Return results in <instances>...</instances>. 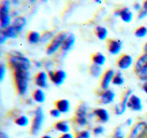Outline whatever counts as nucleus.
Segmentation results:
<instances>
[{
	"label": "nucleus",
	"instance_id": "1",
	"mask_svg": "<svg viewBox=\"0 0 147 138\" xmlns=\"http://www.w3.org/2000/svg\"><path fill=\"white\" fill-rule=\"evenodd\" d=\"M13 71V78L15 83L16 89L18 95H25L29 87V80H30V70L17 68Z\"/></svg>",
	"mask_w": 147,
	"mask_h": 138
},
{
	"label": "nucleus",
	"instance_id": "2",
	"mask_svg": "<svg viewBox=\"0 0 147 138\" xmlns=\"http://www.w3.org/2000/svg\"><path fill=\"white\" fill-rule=\"evenodd\" d=\"M7 64L12 70L17 68L30 70V61L29 58L18 51H11L7 55Z\"/></svg>",
	"mask_w": 147,
	"mask_h": 138
},
{
	"label": "nucleus",
	"instance_id": "3",
	"mask_svg": "<svg viewBox=\"0 0 147 138\" xmlns=\"http://www.w3.org/2000/svg\"><path fill=\"white\" fill-rule=\"evenodd\" d=\"M67 35H68V33L63 32V31L59 32L57 35H55L53 38V40L51 41L49 45L47 46L46 53H47L48 55H52V54L56 53L59 49H61L63 44V41L66 39Z\"/></svg>",
	"mask_w": 147,
	"mask_h": 138
},
{
	"label": "nucleus",
	"instance_id": "4",
	"mask_svg": "<svg viewBox=\"0 0 147 138\" xmlns=\"http://www.w3.org/2000/svg\"><path fill=\"white\" fill-rule=\"evenodd\" d=\"M44 112L41 107H38L35 110L34 117L32 120V125H31V133L32 135H37L40 131L42 124L44 122Z\"/></svg>",
	"mask_w": 147,
	"mask_h": 138
},
{
	"label": "nucleus",
	"instance_id": "5",
	"mask_svg": "<svg viewBox=\"0 0 147 138\" xmlns=\"http://www.w3.org/2000/svg\"><path fill=\"white\" fill-rule=\"evenodd\" d=\"M147 137V122H140L133 127L128 138H146Z\"/></svg>",
	"mask_w": 147,
	"mask_h": 138
},
{
	"label": "nucleus",
	"instance_id": "6",
	"mask_svg": "<svg viewBox=\"0 0 147 138\" xmlns=\"http://www.w3.org/2000/svg\"><path fill=\"white\" fill-rule=\"evenodd\" d=\"M48 76L50 80L52 81L55 86H61L63 84L64 80L66 79V73L62 69H59L56 71H49L48 72Z\"/></svg>",
	"mask_w": 147,
	"mask_h": 138
},
{
	"label": "nucleus",
	"instance_id": "7",
	"mask_svg": "<svg viewBox=\"0 0 147 138\" xmlns=\"http://www.w3.org/2000/svg\"><path fill=\"white\" fill-rule=\"evenodd\" d=\"M132 95L131 89H127V91L124 94L123 98L121 101V103L115 106V113L117 115H122L124 112H126L128 108V101L130 99V97Z\"/></svg>",
	"mask_w": 147,
	"mask_h": 138
},
{
	"label": "nucleus",
	"instance_id": "8",
	"mask_svg": "<svg viewBox=\"0 0 147 138\" xmlns=\"http://www.w3.org/2000/svg\"><path fill=\"white\" fill-rule=\"evenodd\" d=\"M115 76V72L113 69H108L106 70L103 74L102 77H101L100 81V87L103 90L109 89L110 83H112V79Z\"/></svg>",
	"mask_w": 147,
	"mask_h": 138
},
{
	"label": "nucleus",
	"instance_id": "9",
	"mask_svg": "<svg viewBox=\"0 0 147 138\" xmlns=\"http://www.w3.org/2000/svg\"><path fill=\"white\" fill-rule=\"evenodd\" d=\"M132 64V57L129 54H121L117 60V66L121 70L129 69Z\"/></svg>",
	"mask_w": 147,
	"mask_h": 138
},
{
	"label": "nucleus",
	"instance_id": "10",
	"mask_svg": "<svg viewBox=\"0 0 147 138\" xmlns=\"http://www.w3.org/2000/svg\"><path fill=\"white\" fill-rule=\"evenodd\" d=\"M122 48V41L119 40H113L109 39L108 40V51L110 54L117 55L119 53Z\"/></svg>",
	"mask_w": 147,
	"mask_h": 138
},
{
	"label": "nucleus",
	"instance_id": "11",
	"mask_svg": "<svg viewBox=\"0 0 147 138\" xmlns=\"http://www.w3.org/2000/svg\"><path fill=\"white\" fill-rule=\"evenodd\" d=\"M128 108L133 110V112H142V99L138 96L132 94L128 101Z\"/></svg>",
	"mask_w": 147,
	"mask_h": 138
},
{
	"label": "nucleus",
	"instance_id": "12",
	"mask_svg": "<svg viewBox=\"0 0 147 138\" xmlns=\"http://www.w3.org/2000/svg\"><path fill=\"white\" fill-rule=\"evenodd\" d=\"M48 74L44 71H40L36 74L34 81L37 87L40 89H46L48 87Z\"/></svg>",
	"mask_w": 147,
	"mask_h": 138
},
{
	"label": "nucleus",
	"instance_id": "13",
	"mask_svg": "<svg viewBox=\"0 0 147 138\" xmlns=\"http://www.w3.org/2000/svg\"><path fill=\"white\" fill-rule=\"evenodd\" d=\"M115 15L121 18V20L125 23H130L132 20V18H133V14L129 7H123L121 9H118V10H116V12H115Z\"/></svg>",
	"mask_w": 147,
	"mask_h": 138
},
{
	"label": "nucleus",
	"instance_id": "14",
	"mask_svg": "<svg viewBox=\"0 0 147 138\" xmlns=\"http://www.w3.org/2000/svg\"><path fill=\"white\" fill-rule=\"evenodd\" d=\"M100 97V102L104 105H109L110 103H112L115 99V92L112 89H107L103 90L101 92V94L99 95Z\"/></svg>",
	"mask_w": 147,
	"mask_h": 138
},
{
	"label": "nucleus",
	"instance_id": "15",
	"mask_svg": "<svg viewBox=\"0 0 147 138\" xmlns=\"http://www.w3.org/2000/svg\"><path fill=\"white\" fill-rule=\"evenodd\" d=\"M55 109H57L61 113H67L71 109L70 101L68 99H59L54 102Z\"/></svg>",
	"mask_w": 147,
	"mask_h": 138
},
{
	"label": "nucleus",
	"instance_id": "16",
	"mask_svg": "<svg viewBox=\"0 0 147 138\" xmlns=\"http://www.w3.org/2000/svg\"><path fill=\"white\" fill-rule=\"evenodd\" d=\"M75 43H76V36L74 35L73 33H68L65 41H63V44L62 48H61V51L63 53L69 52V51L73 48V46H74V44H75Z\"/></svg>",
	"mask_w": 147,
	"mask_h": 138
},
{
	"label": "nucleus",
	"instance_id": "17",
	"mask_svg": "<svg viewBox=\"0 0 147 138\" xmlns=\"http://www.w3.org/2000/svg\"><path fill=\"white\" fill-rule=\"evenodd\" d=\"M94 115L98 119V121L101 122H108L109 121V114L108 112V110L103 108H98L94 110Z\"/></svg>",
	"mask_w": 147,
	"mask_h": 138
},
{
	"label": "nucleus",
	"instance_id": "18",
	"mask_svg": "<svg viewBox=\"0 0 147 138\" xmlns=\"http://www.w3.org/2000/svg\"><path fill=\"white\" fill-rule=\"evenodd\" d=\"M26 24H27L26 18H24V17H16L13 20L11 26L14 27V29L18 31V33H20V32L22 30L23 28L26 26Z\"/></svg>",
	"mask_w": 147,
	"mask_h": 138
},
{
	"label": "nucleus",
	"instance_id": "19",
	"mask_svg": "<svg viewBox=\"0 0 147 138\" xmlns=\"http://www.w3.org/2000/svg\"><path fill=\"white\" fill-rule=\"evenodd\" d=\"M146 66H147V53H144V54H142L140 57H138V59L136 60V63L134 64V68H133L134 73L135 74L138 73Z\"/></svg>",
	"mask_w": 147,
	"mask_h": 138
},
{
	"label": "nucleus",
	"instance_id": "20",
	"mask_svg": "<svg viewBox=\"0 0 147 138\" xmlns=\"http://www.w3.org/2000/svg\"><path fill=\"white\" fill-rule=\"evenodd\" d=\"M91 60L92 63L94 64H96L98 66H102L106 63V57L105 55L101 53H95L91 55Z\"/></svg>",
	"mask_w": 147,
	"mask_h": 138
},
{
	"label": "nucleus",
	"instance_id": "21",
	"mask_svg": "<svg viewBox=\"0 0 147 138\" xmlns=\"http://www.w3.org/2000/svg\"><path fill=\"white\" fill-rule=\"evenodd\" d=\"M40 34L38 31H34V30H30L28 32L27 34V40L30 44H36L38 43L39 41H40Z\"/></svg>",
	"mask_w": 147,
	"mask_h": 138
},
{
	"label": "nucleus",
	"instance_id": "22",
	"mask_svg": "<svg viewBox=\"0 0 147 138\" xmlns=\"http://www.w3.org/2000/svg\"><path fill=\"white\" fill-rule=\"evenodd\" d=\"M54 128L60 133H68L70 132V126L66 121H60L57 122L56 123L54 124Z\"/></svg>",
	"mask_w": 147,
	"mask_h": 138
},
{
	"label": "nucleus",
	"instance_id": "23",
	"mask_svg": "<svg viewBox=\"0 0 147 138\" xmlns=\"http://www.w3.org/2000/svg\"><path fill=\"white\" fill-rule=\"evenodd\" d=\"M0 31H1L7 39H16V38H18V31L14 29V27H12V26H9L7 28V29L1 30Z\"/></svg>",
	"mask_w": 147,
	"mask_h": 138
},
{
	"label": "nucleus",
	"instance_id": "24",
	"mask_svg": "<svg viewBox=\"0 0 147 138\" xmlns=\"http://www.w3.org/2000/svg\"><path fill=\"white\" fill-rule=\"evenodd\" d=\"M32 98L33 99L38 103H43L45 101V94L42 89H35L32 93Z\"/></svg>",
	"mask_w": 147,
	"mask_h": 138
},
{
	"label": "nucleus",
	"instance_id": "25",
	"mask_svg": "<svg viewBox=\"0 0 147 138\" xmlns=\"http://www.w3.org/2000/svg\"><path fill=\"white\" fill-rule=\"evenodd\" d=\"M95 33H96V37L98 38V40L104 41L107 39V37H108V30L106 29L105 27L98 26L95 29Z\"/></svg>",
	"mask_w": 147,
	"mask_h": 138
},
{
	"label": "nucleus",
	"instance_id": "26",
	"mask_svg": "<svg viewBox=\"0 0 147 138\" xmlns=\"http://www.w3.org/2000/svg\"><path fill=\"white\" fill-rule=\"evenodd\" d=\"M89 73L92 76L98 77V76H100L101 73H102V69H101V66H96V64H92L89 66Z\"/></svg>",
	"mask_w": 147,
	"mask_h": 138
},
{
	"label": "nucleus",
	"instance_id": "27",
	"mask_svg": "<svg viewBox=\"0 0 147 138\" xmlns=\"http://www.w3.org/2000/svg\"><path fill=\"white\" fill-rule=\"evenodd\" d=\"M29 118H28L26 115H21V116H18L15 120V123L17 125L20 126V127H26L29 125Z\"/></svg>",
	"mask_w": 147,
	"mask_h": 138
},
{
	"label": "nucleus",
	"instance_id": "28",
	"mask_svg": "<svg viewBox=\"0 0 147 138\" xmlns=\"http://www.w3.org/2000/svg\"><path fill=\"white\" fill-rule=\"evenodd\" d=\"M87 116V107L86 104H80L76 109V117H86Z\"/></svg>",
	"mask_w": 147,
	"mask_h": 138
},
{
	"label": "nucleus",
	"instance_id": "29",
	"mask_svg": "<svg viewBox=\"0 0 147 138\" xmlns=\"http://www.w3.org/2000/svg\"><path fill=\"white\" fill-rule=\"evenodd\" d=\"M124 83V78L122 76L121 72H118L115 74V76L112 79V84L115 86H121Z\"/></svg>",
	"mask_w": 147,
	"mask_h": 138
},
{
	"label": "nucleus",
	"instance_id": "30",
	"mask_svg": "<svg viewBox=\"0 0 147 138\" xmlns=\"http://www.w3.org/2000/svg\"><path fill=\"white\" fill-rule=\"evenodd\" d=\"M134 35L137 38H144V37L147 35V28L144 26L138 27L134 31Z\"/></svg>",
	"mask_w": 147,
	"mask_h": 138
},
{
	"label": "nucleus",
	"instance_id": "31",
	"mask_svg": "<svg viewBox=\"0 0 147 138\" xmlns=\"http://www.w3.org/2000/svg\"><path fill=\"white\" fill-rule=\"evenodd\" d=\"M136 76L141 81L146 82L147 81V66L142 68V70H140L138 73H136Z\"/></svg>",
	"mask_w": 147,
	"mask_h": 138
},
{
	"label": "nucleus",
	"instance_id": "32",
	"mask_svg": "<svg viewBox=\"0 0 147 138\" xmlns=\"http://www.w3.org/2000/svg\"><path fill=\"white\" fill-rule=\"evenodd\" d=\"M52 38H53V33L52 31H49V30L44 31L40 36V41H41V43H46V41H48Z\"/></svg>",
	"mask_w": 147,
	"mask_h": 138
},
{
	"label": "nucleus",
	"instance_id": "33",
	"mask_svg": "<svg viewBox=\"0 0 147 138\" xmlns=\"http://www.w3.org/2000/svg\"><path fill=\"white\" fill-rule=\"evenodd\" d=\"M147 16V1H145L142 4V7L141 9V11L138 14V18L142 20V18H144Z\"/></svg>",
	"mask_w": 147,
	"mask_h": 138
},
{
	"label": "nucleus",
	"instance_id": "34",
	"mask_svg": "<svg viewBox=\"0 0 147 138\" xmlns=\"http://www.w3.org/2000/svg\"><path fill=\"white\" fill-rule=\"evenodd\" d=\"M76 122L81 127H85L86 126L87 122H88V120L87 117H76Z\"/></svg>",
	"mask_w": 147,
	"mask_h": 138
},
{
	"label": "nucleus",
	"instance_id": "35",
	"mask_svg": "<svg viewBox=\"0 0 147 138\" xmlns=\"http://www.w3.org/2000/svg\"><path fill=\"white\" fill-rule=\"evenodd\" d=\"M90 137H91L90 132L87 130L78 132L76 135V138H90Z\"/></svg>",
	"mask_w": 147,
	"mask_h": 138
},
{
	"label": "nucleus",
	"instance_id": "36",
	"mask_svg": "<svg viewBox=\"0 0 147 138\" xmlns=\"http://www.w3.org/2000/svg\"><path fill=\"white\" fill-rule=\"evenodd\" d=\"M103 133H104V127L101 125L96 126L93 129V133L95 135H102Z\"/></svg>",
	"mask_w": 147,
	"mask_h": 138
},
{
	"label": "nucleus",
	"instance_id": "37",
	"mask_svg": "<svg viewBox=\"0 0 147 138\" xmlns=\"http://www.w3.org/2000/svg\"><path fill=\"white\" fill-rule=\"evenodd\" d=\"M5 74H6V66H5V64L2 63L0 64V81L1 82L4 80Z\"/></svg>",
	"mask_w": 147,
	"mask_h": 138
},
{
	"label": "nucleus",
	"instance_id": "38",
	"mask_svg": "<svg viewBox=\"0 0 147 138\" xmlns=\"http://www.w3.org/2000/svg\"><path fill=\"white\" fill-rule=\"evenodd\" d=\"M112 138H124V135H123V133H122V130L121 127L117 128L116 132L114 133V135Z\"/></svg>",
	"mask_w": 147,
	"mask_h": 138
},
{
	"label": "nucleus",
	"instance_id": "39",
	"mask_svg": "<svg viewBox=\"0 0 147 138\" xmlns=\"http://www.w3.org/2000/svg\"><path fill=\"white\" fill-rule=\"evenodd\" d=\"M61 112H59V110L57 109H53L50 110V115L53 118H59L60 116H61Z\"/></svg>",
	"mask_w": 147,
	"mask_h": 138
},
{
	"label": "nucleus",
	"instance_id": "40",
	"mask_svg": "<svg viewBox=\"0 0 147 138\" xmlns=\"http://www.w3.org/2000/svg\"><path fill=\"white\" fill-rule=\"evenodd\" d=\"M7 40V38L6 36H5L1 31H0V44H4L5 41Z\"/></svg>",
	"mask_w": 147,
	"mask_h": 138
},
{
	"label": "nucleus",
	"instance_id": "41",
	"mask_svg": "<svg viewBox=\"0 0 147 138\" xmlns=\"http://www.w3.org/2000/svg\"><path fill=\"white\" fill-rule=\"evenodd\" d=\"M142 6H141V4L140 3H138V2H136V3H134V5H133V8L135 9L136 11H141V9H142Z\"/></svg>",
	"mask_w": 147,
	"mask_h": 138
},
{
	"label": "nucleus",
	"instance_id": "42",
	"mask_svg": "<svg viewBox=\"0 0 147 138\" xmlns=\"http://www.w3.org/2000/svg\"><path fill=\"white\" fill-rule=\"evenodd\" d=\"M59 138H74V135L72 133H63V135L60 136Z\"/></svg>",
	"mask_w": 147,
	"mask_h": 138
},
{
	"label": "nucleus",
	"instance_id": "43",
	"mask_svg": "<svg viewBox=\"0 0 147 138\" xmlns=\"http://www.w3.org/2000/svg\"><path fill=\"white\" fill-rule=\"evenodd\" d=\"M0 138H9L7 133H6L5 132H1L0 133Z\"/></svg>",
	"mask_w": 147,
	"mask_h": 138
},
{
	"label": "nucleus",
	"instance_id": "44",
	"mask_svg": "<svg viewBox=\"0 0 147 138\" xmlns=\"http://www.w3.org/2000/svg\"><path fill=\"white\" fill-rule=\"evenodd\" d=\"M126 125L127 126H131V124H132V119H131V118H129L127 121H126Z\"/></svg>",
	"mask_w": 147,
	"mask_h": 138
},
{
	"label": "nucleus",
	"instance_id": "45",
	"mask_svg": "<svg viewBox=\"0 0 147 138\" xmlns=\"http://www.w3.org/2000/svg\"><path fill=\"white\" fill-rule=\"evenodd\" d=\"M144 53H147V43H145L144 45Z\"/></svg>",
	"mask_w": 147,
	"mask_h": 138
},
{
	"label": "nucleus",
	"instance_id": "46",
	"mask_svg": "<svg viewBox=\"0 0 147 138\" xmlns=\"http://www.w3.org/2000/svg\"><path fill=\"white\" fill-rule=\"evenodd\" d=\"M34 64H35V66H37V67H40L41 66V63L40 62H34Z\"/></svg>",
	"mask_w": 147,
	"mask_h": 138
},
{
	"label": "nucleus",
	"instance_id": "47",
	"mask_svg": "<svg viewBox=\"0 0 147 138\" xmlns=\"http://www.w3.org/2000/svg\"><path fill=\"white\" fill-rule=\"evenodd\" d=\"M142 90H144L145 93L147 94V86L146 85H142Z\"/></svg>",
	"mask_w": 147,
	"mask_h": 138
},
{
	"label": "nucleus",
	"instance_id": "48",
	"mask_svg": "<svg viewBox=\"0 0 147 138\" xmlns=\"http://www.w3.org/2000/svg\"><path fill=\"white\" fill-rule=\"evenodd\" d=\"M41 138H53V137H52V136H50V135H43Z\"/></svg>",
	"mask_w": 147,
	"mask_h": 138
},
{
	"label": "nucleus",
	"instance_id": "49",
	"mask_svg": "<svg viewBox=\"0 0 147 138\" xmlns=\"http://www.w3.org/2000/svg\"><path fill=\"white\" fill-rule=\"evenodd\" d=\"M96 3H98V4H100V3H101V1H100V0H96Z\"/></svg>",
	"mask_w": 147,
	"mask_h": 138
},
{
	"label": "nucleus",
	"instance_id": "50",
	"mask_svg": "<svg viewBox=\"0 0 147 138\" xmlns=\"http://www.w3.org/2000/svg\"><path fill=\"white\" fill-rule=\"evenodd\" d=\"M144 85H146V86H147V81H146V82H144Z\"/></svg>",
	"mask_w": 147,
	"mask_h": 138
},
{
	"label": "nucleus",
	"instance_id": "51",
	"mask_svg": "<svg viewBox=\"0 0 147 138\" xmlns=\"http://www.w3.org/2000/svg\"><path fill=\"white\" fill-rule=\"evenodd\" d=\"M146 138H147V137H146Z\"/></svg>",
	"mask_w": 147,
	"mask_h": 138
}]
</instances>
